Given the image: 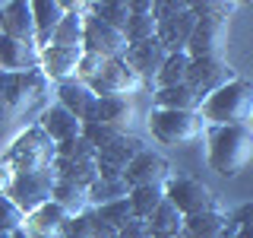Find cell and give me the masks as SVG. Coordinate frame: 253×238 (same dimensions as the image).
I'll return each instance as SVG.
<instances>
[{"label": "cell", "instance_id": "obj_1", "mask_svg": "<svg viewBox=\"0 0 253 238\" xmlns=\"http://www.w3.org/2000/svg\"><path fill=\"white\" fill-rule=\"evenodd\" d=\"M206 140H209L212 172L231 178V175H241L253 165V127H209Z\"/></svg>", "mask_w": 253, "mask_h": 238}, {"label": "cell", "instance_id": "obj_2", "mask_svg": "<svg viewBox=\"0 0 253 238\" xmlns=\"http://www.w3.org/2000/svg\"><path fill=\"white\" fill-rule=\"evenodd\" d=\"M200 118L209 121V127H237L253 118V83L250 79H234L221 86L209 99H203Z\"/></svg>", "mask_w": 253, "mask_h": 238}, {"label": "cell", "instance_id": "obj_3", "mask_svg": "<svg viewBox=\"0 0 253 238\" xmlns=\"http://www.w3.org/2000/svg\"><path fill=\"white\" fill-rule=\"evenodd\" d=\"M155 16V38L162 42V48L168 54H187L190 35L196 29V16L190 13V3L180 0H158L152 3Z\"/></svg>", "mask_w": 253, "mask_h": 238}, {"label": "cell", "instance_id": "obj_4", "mask_svg": "<svg viewBox=\"0 0 253 238\" xmlns=\"http://www.w3.org/2000/svg\"><path fill=\"white\" fill-rule=\"evenodd\" d=\"M47 92H51V79L42 70H29V73H3L0 70V105L10 111V118L44 105Z\"/></svg>", "mask_w": 253, "mask_h": 238}, {"label": "cell", "instance_id": "obj_5", "mask_svg": "<svg viewBox=\"0 0 253 238\" xmlns=\"http://www.w3.org/2000/svg\"><path fill=\"white\" fill-rule=\"evenodd\" d=\"M54 159H57V143L35 124V127H29L26 133H19V137L13 140V146L6 149V156H3V165L13 175H19V172L51 169Z\"/></svg>", "mask_w": 253, "mask_h": 238}, {"label": "cell", "instance_id": "obj_6", "mask_svg": "<svg viewBox=\"0 0 253 238\" xmlns=\"http://www.w3.org/2000/svg\"><path fill=\"white\" fill-rule=\"evenodd\" d=\"M149 130L165 146H187L203 137V118L200 111H162L155 108L149 115Z\"/></svg>", "mask_w": 253, "mask_h": 238}, {"label": "cell", "instance_id": "obj_7", "mask_svg": "<svg viewBox=\"0 0 253 238\" xmlns=\"http://www.w3.org/2000/svg\"><path fill=\"white\" fill-rule=\"evenodd\" d=\"M54 181H57V175L54 169H42V172H19L13 175L10 187H6V197L19 206L26 216L38 210V206L51 203V190H54Z\"/></svg>", "mask_w": 253, "mask_h": 238}, {"label": "cell", "instance_id": "obj_8", "mask_svg": "<svg viewBox=\"0 0 253 238\" xmlns=\"http://www.w3.org/2000/svg\"><path fill=\"white\" fill-rule=\"evenodd\" d=\"M165 200H168L174 210L180 213V216H196V213H209L215 210V194H212L209 187L203 184V181L196 178H168V184H165Z\"/></svg>", "mask_w": 253, "mask_h": 238}, {"label": "cell", "instance_id": "obj_9", "mask_svg": "<svg viewBox=\"0 0 253 238\" xmlns=\"http://www.w3.org/2000/svg\"><path fill=\"white\" fill-rule=\"evenodd\" d=\"M228 45V16H215V13H203L196 16V29L190 35L187 54L190 58H221Z\"/></svg>", "mask_w": 253, "mask_h": 238}, {"label": "cell", "instance_id": "obj_10", "mask_svg": "<svg viewBox=\"0 0 253 238\" xmlns=\"http://www.w3.org/2000/svg\"><path fill=\"white\" fill-rule=\"evenodd\" d=\"M234 70L225 58H190V70H187V86L193 89L200 99H209L212 92H218L221 86L234 83Z\"/></svg>", "mask_w": 253, "mask_h": 238}, {"label": "cell", "instance_id": "obj_11", "mask_svg": "<svg viewBox=\"0 0 253 238\" xmlns=\"http://www.w3.org/2000/svg\"><path fill=\"white\" fill-rule=\"evenodd\" d=\"M85 86H89L98 99H126V95L142 89V79L126 67L124 58H117V60H108L105 70H101L95 79H89Z\"/></svg>", "mask_w": 253, "mask_h": 238}, {"label": "cell", "instance_id": "obj_12", "mask_svg": "<svg viewBox=\"0 0 253 238\" xmlns=\"http://www.w3.org/2000/svg\"><path fill=\"white\" fill-rule=\"evenodd\" d=\"M83 51L101 54L105 60H117L126 54V35L121 29L108 26L105 19L85 13V26H83Z\"/></svg>", "mask_w": 253, "mask_h": 238}, {"label": "cell", "instance_id": "obj_13", "mask_svg": "<svg viewBox=\"0 0 253 238\" xmlns=\"http://www.w3.org/2000/svg\"><path fill=\"white\" fill-rule=\"evenodd\" d=\"M142 149H146V146H142L139 137H130V133L114 137L105 149H98V178L121 181L124 172H126V165H130Z\"/></svg>", "mask_w": 253, "mask_h": 238}, {"label": "cell", "instance_id": "obj_14", "mask_svg": "<svg viewBox=\"0 0 253 238\" xmlns=\"http://www.w3.org/2000/svg\"><path fill=\"white\" fill-rule=\"evenodd\" d=\"M171 178V165L165 156L152 153V149H142V153L126 165L124 172V184L126 187H165Z\"/></svg>", "mask_w": 253, "mask_h": 238}, {"label": "cell", "instance_id": "obj_15", "mask_svg": "<svg viewBox=\"0 0 253 238\" xmlns=\"http://www.w3.org/2000/svg\"><path fill=\"white\" fill-rule=\"evenodd\" d=\"M57 105L67 108L79 124H92L98 115V95L83 79H67V83H57Z\"/></svg>", "mask_w": 253, "mask_h": 238}, {"label": "cell", "instance_id": "obj_16", "mask_svg": "<svg viewBox=\"0 0 253 238\" xmlns=\"http://www.w3.org/2000/svg\"><path fill=\"white\" fill-rule=\"evenodd\" d=\"M42 67V48L35 42H19V38L0 35V70L3 73H29Z\"/></svg>", "mask_w": 253, "mask_h": 238}, {"label": "cell", "instance_id": "obj_17", "mask_svg": "<svg viewBox=\"0 0 253 238\" xmlns=\"http://www.w3.org/2000/svg\"><path fill=\"white\" fill-rule=\"evenodd\" d=\"M124 60H126V67H130L139 79H152V76L162 73L165 60H168V51L162 48V42H158V38H146V42L126 45Z\"/></svg>", "mask_w": 253, "mask_h": 238}, {"label": "cell", "instance_id": "obj_18", "mask_svg": "<svg viewBox=\"0 0 253 238\" xmlns=\"http://www.w3.org/2000/svg\"><path fill=\"white\" fill-rule=\"evenodd\" d=\"M0 35L19 38V42H35V19H32V3L26 0H10L0 6ZM38 45V42H35Z\"/></svg>", "mask_w": 253, "mask_h": 238}, {"label": "cell", "instance_id": "obj_19", "mask_svg": "<svg viewBox=\"0 0 253 238\" xmlns=\"http://www.w3.org/2000/svg\"><path fill=\"white\" fill-rule=\"evenodd\" d=\"M79 58H83V48H60V45H47L42 48V73L47 79H57V83H67V79H76V67Z\"/></svg>", "mask_w": 253, "mask_h": 238}, {"label": "cell", "instance_id": "obj_20", "mask_svg": "<svg viewBox=\"0 0 253 238\" xmlns=\"http://www.w3.org/2000/svg\"><path fill=\"white\" fill-rule=\"evenodd\" d=\"M38 127H42V130H44L54 143H57V146L83 133V124H79L63 105H47V108L42 111V121H38Z\"/></svg>", "mask_w": 253, "mask_h": 238}, {"label": "cell", "instance_id": "obj_21", "mask_svg": "<svg viewBox=\"0 0 253 238\" xmlns=\"http://www.w3.org/2000/svg\"><path fill=\"white\" fill-rule=\"evenodd\" d=\"M63 16H67V10H63L60 0H35L32 3V19H35V42L38 48H47L54 38V32H57V26L63 22Z\"/></svg>", "mask_w": 253, "mask_h": 238}, {"label": "cell", "instance_id": "obj_22", "mask_svg": "<svg viewBox=\"0 0 253 238\" xmlns=\"http://www.w3.org/2000/svg\"><path fill=\"white\" fill-rule=\"evenodd\" d=\"M67 219L70 216L51 200V203L38 206L32 216H26V226H29L32 238H63V226H67Z\"/></svg>", "mask_w": 253, "mask_h": 238}, {"label": "cell", "instance_id": "obj_23", "mask_svg": "<svg viewBox=\"0 0 253 238\" xmlns=\"http://www.w3.org/2000/svg\"><path fill=\"white\" fill-rule=\"evenodd\" d=\"M225 232H228V216H221L218 210H209L187 216L180 238H225Z\"/></svg>", "mask_w": 253, "mask_h": 238}, {"label": "cell", "instance_id": "obj_24", "mask_svg": "<svg viewBox=\"0 0 253 238\" xmlns=\"http://www.w3.org/2000/svg\"><path fill=\"white\" fill-rule=\"evenodd\" d=\"M51 200L60 206L67 216H79V213H89V190L73 184L67 178H57L54 181V190H51Z\"/></svg>", "mask_w": 253, "mask_h": 238}, {"label": "cell", "instance_id": "obj_25", "mask_svg": "<svg viewBox=\"0 0 253 238\" xmlns=\"http://www.w3.org/2000/svg\"><path fill=\"white\" fill-rule=\"evenodd\" d=\"M155 108L162 111H200L203 99L196 95L190 86H171V89H155Z\"/></svg>", "mask_w": 253, "mask_h": 238}, {"label": "cell", "instance_id": "obj_26", "mask_svg": "<svg viewBox=\"0 0 253 238\" xmlns=\"http://www.w3.org/2000/svg\"><path fill=\"white\" fill-rule=\"evenodd\" d=\"M146 222H149V232H152V238H180V232H184V216H180V213L174 210L168 200L158 206V210Z\"/></svg>", "mask_w": 253, "mask_h": 238}, {"label": "cell", "instance_id": "obj_27", "mask_svg": "<svg viewBox=\"0 0 253 238\" xmlns=\"http://www.w3.org/2000/svg\"><path fill=\"white\" fill-rule=\"evenodd\" d=\"M51 169H54L57 178H67V181H73V184L85 187V190L98 181V162H70V159H60L57 156Z\"/></svg>", "mask_w": 253, "mask_h": 238}, {"label": "cell", "instance_id": "obj_28", "mask_svg": "<svg viewBox=\"0 0 253 238\" xmlns=\"http://www.w3.org/2000/svg\"><path fill=\"white\" fill-rule=\"evenodd\" d=\"M126 200H130L133 219H149L165 203V187H133L126 194Z\"/></svg>", "mask_w": 253, "mask_h": 238}, {"label": "cell", "instance_id": "obj_29", "mask_svg": "<svg viewBox=\"0 0 253 238\" xmlns=\"http://www.w3.org/2000/svg\"><path fill=\"white\" fill-rule=\"evenodd\" d=\"M130 118H133V108H130L126 99H98V115H95V121H101L108 127H117V130L126 133Z\"/></svg>", "mask_w": 253, "mask_h": 238}, {"label": "cell", "instance_id": "obj_30", "mask_svg": "<svg viewBox=\"0 0 253 238\" xmlns=\"http://www.w3.org/2000/svg\"><path fill=\"white\" fill-rule=\"evenodd\" d=\"M83 26H85V13H67L63 22L54 32L51 45H60V48H83Z\"/></svg>", "mask_w": 253, "mask_h": 238}, {"label": "cell", "instance_id": "obj_31", "mask_svg": "<svg viewBox=\"0 0 253 238\" xmlns=\"http://www.w3.org/2000/svg\"><path fill=\"white\" fill-rule=\"evenodd\" d=\"M187 70H190V54H168L162 73L155 76L158 89H171V86H184L187 83Z\"/></svg>", "mask_w": 253, "mask_h": 238}, {"label": "cell", "instance_id": "obj_32", "mask_svg": "<svg viewBox=\"0 0 253 238\" xmlns=\"http://www.w3.org/2000/svg\"><path fill=\"white\" fill-rule=\"evenodd\" d=\"M130 194V187L121 181H108V178H98L95 184L89 187V210L95 206H105V203H114V200H124V197Z\"/></svg>", "mask_w": 253, "mask_h": 238}, {"label": "cell", "instance_id": "obj_33", "mask_svg": "<svg viewBox=\"0 0 253 238\" xmlns=\"http://www.w3.org/2000/svg\"><path fill=\"white\" fill-rule=\"evenodd\" d=\"M92 216L98 219V222H105V226H111V229H121L126 226V222L133 219V213H130V200H114V203H105V206H95L92 210Z\"/></svg>", "mask_w": 253, "mask_h": 238}, {"label": "cell", "instance_id": "obj_34", "mask_svg": "<svg viewBox=\"0 0 253 238\" xmlns=\"http://www.w3.org/2000/svg\"><path fill=\"white\" fill-rule=\"evenodd\" d=\"M92 16H98V19H105L108 26L121 29L126 26V19H130V3H124V0H108V3H89Z\"/></svg>", "mask_w": 253, "mask_h": 238}, {"label": "cell", "instance_id": "obj_35", "mask_svg": "<svg viewBox=\"0 0 253 238\" xmlns=\"http://www.w3.org/2000/svg\"><path fill=\"white\" fill-rule=\"evenodd\" d=\"M124 35H126V45L155 38V16L152 13H130V19L124 26Z\"/></svg>", "mask_w": 253, "mask_h": 238}, {"label": "cell", "instance_id": "obj_36", "mask_svg": "<svg viewBox=\"0 0 253 238\" xmlns=\"http://www.w3.org/2000/svg\"><path fill=\"white\" fill-rule=\"evenodd\" d=\"M57 156L60 159H70V162H98V149H95L83 133L73 137V140H67V143H60Z\"/></svg>", "mask_w": 253, "mask_h": 238}, {"label": "cell", "instance_id": "obj_37", "mask_svg": "<svg viewBox=\"0 0 253 238\" xmlns=\"http://www.w3.org/2000/svg\"><path fill=\"white\" fill-rule=\"evenodd\" d=\"M16 229H26V213L6 194H0V232H16Z\"/></svg>", "mask_w": 253, "mask_h": 238}, {"label": "cell", "instance_id": "obj_38", "mask_svg": "<svg viewBox=\"0 0 253 238\" xmlns=\"http://www.w3.org/2000/svg\"><path fill=\"white\" fill-rule=\"evenodd\" d=\"M225 238H253V203L241 206L231 219H228Z\"/></svg>", "mask_w": 253, "mask_h": 238}, {"label": "cell", "instance_id": "obj_39", "mask_svg": "<svg viewBox=\"0 0 253 238\" xmlns=\"http://www.w3.org/2000/svg\"><path fill=\"white\" fill-rule=\"evenodd\" d=\"M124 130H117V127H108V124H101V121H92V124H83V137L92 143L95 149H105L114 137H121Z\"/></svg>", "mask_w": 253, "mask_h": 238}, {"label": "cell", "instance_id": "obj_40", "mask_svg": "<svg viewBox=\"0 0 253 238\" xmlns=\"http://www.w3.org/2000/svg\"><path fill=\"white\" fill-rule=\"evenodd\" d=\"M63 238H95V216L89 213H79V216H70L67 226H63Z\"/></svg>", "mask_w": 253, "mask_h": 238}, {"label": "cell", "instance_id": "obj_41", "mask_svg": "<svg viewBox=\"0 0 253 238\" xmlns=\"http://www.w3.org/2000/svg\"><path fill=\"white\" fill-rule=\"evenodd\" d=\"M105 58L101 54H89V51H83V58H79V67H76V79H83V83H89V79H95L105 70Z\"/></svg>", "mask_w": 253, "mask_h": 238}, {"label": "cell", "instance_id": "obj_42", "mask_svg": "<svg viewBox=\"0 0 253 238\" xmlns=\"http://www.w3.org/2000/svg\"><path fill=\"white\" fill-rule=\"evenodd\" d=\"M190 13L203 16V13H215V16H231L234 3H218V0H203V3H190Z\"/></svg>", "mask_w": 253, "mask_h": 238}, {"label": "cell", "instance_id": "obj_43", "mask_svg": "<svg viewBox=\"0 0 253 238\" xmlns=\"http://www.w3.org/2000/svg\"><path fill=\"white\" fill-rule=\"evenodd\" d=\"M117 238H152V232H149L146 219H130L121 232H117Z\"/></svg>", "mask_w": 253, "mask_h": 238}, {"label": "cell", "instance_id": "obj_44", "mask_svg": "<svg viewBox=\"0 0 253 238\" xmlns=\"http://www.w3.org/2000/svg\"><path fill=\"white\" fill-rule=\"evenodd\" d=\"M10 181H13V172L6 169L3 162H0V194H6V187H10Z\"/></svg>", "mask_w": 253, "mask_h": 238}, {"label": "cell", "instance_id": "obj_45", "mask_svg": "<svg viewBox=\"0 0 253 238\" xmlns=\"http://www.w3.org/2000/svg\"><path fill=\"white\" fill-rule=\"evenodd\" d=\"M130 13H152V3H149V0H133Z\"/></svg>", "mask_w": 253, "mask_h": 238}, {"label": "cell", "instance_id": "obj_46", "mask_svg": "<svg viewBox=\"0 0 253 238\" xmlns=\"http://www.w3.org/2000/svg\"><path fill=\"white\" fill-rule=\"evenodd\" d=\"M13 238H32V235L26 232V229H16V232H13Z\"/></svg>", "mask_w": 253, "mask_h": 238}, {"label": "cell", "instance_id": "obj_47", "mask_svg": "<svg viewBox=\"0 0 253 238\" xmlns=\"http://www.w3.org/2000/svg\"><path fill=\"white\" fill-rule=\"evenodd\" d=\"M0 121H10V111H6L3 105H0Z\"/></svg>", "mask_w": 253, "mask_h": 238}, {"label": "cell", "instance_id": "obj_48", "mask_svg": "<svg viewBox=\"0 0 253 238\" xmlns=\"http://www.w3.org/2000/svg\"><path fill=\"white\" fill-rule=\"evenodd\" d=\"M0 238H13V232H0Z\"/></svg>", "mask_w": 253, "mask_h": 238}, {"label": "cell", "instance_id": "obj_49", "mask_svg": "<svg viewBox=\"0 0 253 238\" xmlns=\"http://www.w3.org/2000/svg\"><path fill=\"white\" fill-rule=\"evenodd\" d=\"M250 121H253V118H250Z\"/></svg>", "mask_w": 253, "mask_h": 238}]
</instances>
